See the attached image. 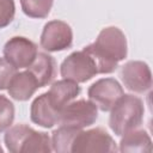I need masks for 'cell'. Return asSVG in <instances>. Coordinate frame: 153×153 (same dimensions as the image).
<instances>
[{"label":"cell","mask_w":153,"mask_h":153,"mask_svg":"<svg viewBox=\"0 0 153 153\" xmlns=\"http://www.w3.org/2000/svg\"><path fill=\"white\" fill-rule=\"evenodd\" d=\"M96 61L98 74L112 73L127 57V38L116 26L104 27L92 44L84 48Z\"/></svg>","instance_id":"1"},{"label":"cell","mask_w":153,"mask_h":153,"mask_svg":"<svg viewBox=\"0 0 153 153\" xmlns=\"http://www.w3.org/2000/svg\"><path fill=\"white\" fill-rule=\"evenodd\" d=\"M6 148L11 153H49L51 140L47 133L37 131L26 124H17L6 130Z\"/></svg>","instance_id":"2"},{"label":"cell","mask_w":153,"mask_h":153,"mask_svg":"<svg viewBox=\"0 0 153 153\" xmlns=\"http://www.w3.org/2000/svg\"><path fill=\"white\" fill-rule=\"evenodd\" d=\"M143 112V103L139 97L123 94L111 108L109 126L117 136H122L141 126Z\"/></svg>","instance_id":"3"},{"label":"cell","mask_w":153,"mask_h":153,"mask_svg":"<svg viewBox=\"0 0 153 153\" xmlns=\"http://www.w3.org/2000/svg\"><path fill=\"white\" fill-rule=\"evenodd\" d=\"M116 151L115 140L103 128L79 130L71 146V152L73 153H106Z\"/></svg>","instance_id":"4"},{"label":"cell","mask_w":153,"mask_h":153,"mask_svg":"<svg viewBox=\"0 0 153 153\" xmlns=\"http://www.w3.org/2000/svg\"><path fill=\"white\" fill-rule=\"evenodd\" d=\"M60 73L63 79H69L75 82H86L98 74V68L94 59L82 49L72 53L63 60Z\"/></svg>","instance_id":"5"},{"label":"cell","mask_w":153,"mask_h":153,"mask_svg":"<svg viewBox=\"0 0 153 153\" xmlns=\"http://www.w3.org/2000/svg\"><path fill=\"white\" fill-rule=\"evenodd\" d=\"M98 117L97 106L86 99H79L68 103L60 114L59 124L75 129H82L92 126Z\"/></svg>","instance_id":"6"},{"label":"cell","mask_w":153,"mask_h":153,"mask_svg":"<svg viewBox=\"0 0 153 153\" xmlns=\"http://www.w3.org/2000/svg\"><path fill=\"white\" fill-rule=\"evenodd\" d=\"M123 94L124 93L121 84L114 78L99 79L87 90L90 100L102 111H110Z\"/></svg>","instance_id":"7"},{"label":"cell","mask_w":153,"mask_h":153,"mask_svg":"<svg viewBox=\"0 0 153 153\" xmlns=\"http://www.w3.org/2000/svg\"><path fill=\"white\" fill-rule=\"evenodd\" d=\"M36 44L26 37L16 36L10 38L4 47V57L16 69L27 68L37 56Z\"/></svg>","instance_id":"8"},{"label":"cell","mask_w":153,"mask_h":153,"mask_svg":"<svg viewBox=\"0 0 153 153\" xmlns=\"http://www.w3.org/2000/svg\"><path fill=\"white\" fill-rule=\"evenodd\" d=\"M73 42V31L71 26L62 20L48 22L41 35V47L50 53L61 51L71 48Z\"/></svg>","instance_id":"9"},{"label":"cell","mask_w":153,"mask_h":153,"mask_svg":"<svg viewBox=\"0 0 153 153\" xmlns=\"http://www.w3.org/2000/svg\"><path fill=\"white\" fill-rule=\"evenodd\" d=\"M121 79L126 88L135 93H145L152 87V73L142 61H128L121 68Z\"/></svg>","instance_id":"10"},{"label":"cell","mask_w":153,"mask_h":153,"mask_svg":"<svg viewBox=\"0 0 153 153\" xmlns=\"http://www.w3.org/2000/svg\"><path fill=\"white\" fill-rule=\"evenodd\" d=\"M60 114L61 112L50 103L47 92L35 98L30 109L31 121L43 128H51L55 124H59Z\"/></svg>","instance_id":"11"},{"label":"cell","mask_w":153,"mask_h":153,"mask_svg":"<svg viewBox=\"0 0 153 153\" xmlns=\"http://www.w3.org/2000/svg\"><path fill=\"white\" fill-rule=\"evenodd\" d=\"M79 93H80V86L78 85V82L69 79H62L53 82L49 91L47 92L50 103L60 112L68 103H71L74 98H76Z\"/></svg>","instance_id":"12"},{"label":"cell","mask_w":153,"mask_h":153,"mask_svg":"<svg viewBox=\"0 0 153 153\" xmlns=\"http://www.w3.org/2000/svg\"><path fill=\"white\" fill-rule=\"evenodd\" d=\"M37 88H39L37 80L26 69L25 72H17L13 75V78L8 84L7 91L13 99L19 102H25L33 96Z\"/></svg>","instance_id":"13"},{"label":"cell","mask_w":153,"mask_h":153,"mask_svg":"<svg viewBox=\"0 0 153 153\" xmlns=\"http://www.w3.org/2000/svg\"><path fill=\"white\" fill-rule=\"evenodd\" d=\"M56 63L53 56L45 53H38L33 62L27 67V71L37 80L38 87H44L50 84L55 76Z\"/></svg>","instance_id":"14"},{"label":"cell","mask_w":153,"mask_h":153,"mask_svg":"<svg viewBox=\"0 0 153 153\" xmlns=\"http://www.w3.org/2000/svg\"><path fill=\"white\" fill-rule=\"evenodd\" d=\"M118 151L130 153H149L152 152V140L146 130L136 128L122 135Z\"/></svg>","instance_id":"15"},{"label":"cell","mask_w":153,"mask_h":153,"mask_svg":"<svg viewBox=\"0 0 153 153\" xmlns=\"http://www.w3.org/2000/svg\"><path fill=\"white\" fill-rule=\"evenodd\" d=\"M79 130H81V129L60 126L56 130L53 131V136H51L53 151H55L57 153H69L73 139Z\"/></svg>","instance_id":"16"},{"label":"cell","mask_w":153,"mask_h":153,"mask_svg":"<svg viewBox=\"0 0 153 153\" xmlns=\"http://www.w3.org/2000/svg\"><path fill=\"white\" fill-rule=\"evenodd\" d=\"M54 0H20L23 12L30 18L48 17Z\"/></svg>","instance_id":"17"},{"label":"cell","mask_w":153,"mask_h":153,"mask_svg":"<svg viewBox=\"0 0 153 153\" xmlns=\"http://www.w3.org/2000/svg\"><path fill=\"white\" fill-rule=\"evenodd\" d=\"M14 120L13 103L5 96L0 94V133L7 130Z\"/></svg>","instance_id":"18"},{"label":"cell","mask_w":153,"mask_h":153,"mask_svg":"<svg viewBox=\"0 0 153 153\" xmlns=\"http://www.w3.org/2000/svg\"><path fill=\"white\" fill-rule=\"evenodd\" d=\"M14 0H0V29L6 27L14 18Z\"/></svg>","instance_id":"19"},{"label":"cell","mask_w":153,"mask_h":153,"mask_svg":"<svg viewBox=\"0 0 153 153\" xmlns=\"http://www.w3.org/2000/svg\"><path fill=\"white\" fill-rule=\"evenodd\" d=\"M17 73V69L5 60L0 57V90H6L13 75Z\"/></svg>","instance_id":"20"},{"label":"cell","mask_w":153,"mask_h":153,"mask_svg":"<svg viewBox=\"0 0 153 153\" xmlns=\"http://www.w3.org/2000/svg\"><path fill=\"white\" fill-rule=\"evenodd\" d=\"M2 152H4V149H2V148H1V146H0V153H2Z\"/></svg>","instance_id":"21"}]
</instances>
